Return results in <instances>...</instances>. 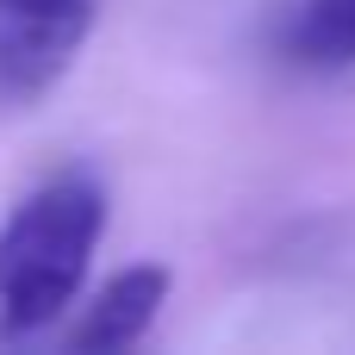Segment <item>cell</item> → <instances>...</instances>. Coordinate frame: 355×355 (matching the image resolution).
Instances as JSON below:
<instances>
[{
	"mask_svg": "<svg viewBox=\"0 0 355 355\" xmlns=\"http://www.w3.org/2000/svg\"><path fill=\"white\" fill-rule=\"evenodd\" d=\"M106 231V193L94 175L69 168L31 187L0 225V331H44L62 306H75L94 243Z\"/></svg>",
	"mask_w": 355,
	"mask_h": 355,
	"instance_id": "cell-1",
	"label": "cell"
},
{
	"mask_svg": "<svg viewBox=\"0 0 355 355\" xmlns=\"http://www.w3.org/2000/svg\"><path fill=\"white\" fill-rule=\"evenodd\" d=\"M94 31V0H0V94L37 100Z\"/></svg>",
	"mask_w": 355,
	"mask_h": 355,
	"instance_id": "cell-2",
	"label": "cell"
},
{
	"mask_svg": "<svg viewBox=\"0 0 355 355\" xmlns=\"http://www.w3.org/2000/svg\"><path fill=\"white\" fill-rule=\"evenodd\" d=\"M162 300H168V268H125L94 293V306H87V318L75 324L69 343L75 349H131L156 324Z\"/></svg>",
	"mask_w": 355,
	"mask_h": 355,
	"instance_id": "cell-3",
	"label": "cell"
},
{
	"mask_svg": "<svg viewBox=\"0 0 355 355\" xmlns=\"http://www.w3.org/2000/svg\"><path fill=\"white\" fill-rule=\"evenodd\" d=\"M281 50L306 69H349L355 62V0H300Z\"/></svg>",
	"mask_w": 355,
	"mask_h": 355,
	"instance_id": "cell-4",
	"label": "cell"
}]
</instances>
